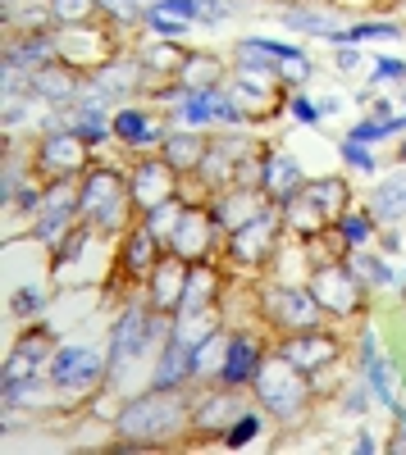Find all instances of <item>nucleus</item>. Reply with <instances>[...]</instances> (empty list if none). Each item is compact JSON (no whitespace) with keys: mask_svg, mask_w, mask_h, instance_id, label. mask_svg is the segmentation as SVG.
<instances>
[{"mask_svg":"<svg viewBox=\"0 0 406 455\" xmlns=\"http://www.w3.org/2000/svg\"><path fill=\"white\" fill-rule=\"evenodd\" d=\"M397 78H406V64H402V60H379L375 83H397Z\"/></svg>","mask_w":406,"mask_h":455,"instance_id":"obj_22","label":"nucleus"},{"mask_svg":"<svg viewBox=\"0 0 406 455\" xmlns=\"http://www.w3.org/2000/svg\"><path fill=\"white\" fill-rule=\"evenodd\" d=\"M178 287H183V274L174 269V264H160V291H156V306H165V310H169V306H183V291H178Z\"/></svg>","mask_w":406,"mask_h":455,"instance_id":"obj_12","label":"nucleus"},{"mask_svg":"<svg viewBox=\"0 0 406 455\" xmlns=\"http://www.w3.org/2000/svg\"><path fill=\"white\" fill-rule=\"evenodd\" d=\"M238 51H242V60L251 55V60H270V64H279V68L288 64L292 73H297V78H302V73L311 68V60H306L297 46H279V42H242Z\"/></svg>","mask_w":406,"mask_h":455,"instance_id":"obj_7","label":"nucleus"},{"mask_svg":"<svg viewBox=\"0 0 406 455\" xmlns=\"http://www.w3.org/2000/svg\"><path fill=\"white\" fill-rule=\"evenodd\" d=\"M297 164H292V160H270L265 164V187H270V192L274 196H283V201H292V196H297Z\"/></svg>","mask_w":406,"mask_h":455,"instance_id":"obj_10","label":"nucleus"},{"mask_svg":"<svg viewBox=\"0 0 406 455\" xmlns=\"http://www.w3.org/2000/svg\"><path fill=\"white\" fill-rule=\"evenodd\" d=\"M279 355H283L292 369L311 373V369H320V364H334L338 341H334V337H320V332H311V328H302L297 337H288V341H283Z\"/></svg>","mask_w":406,"mask_h":455,"instance_id":"obj_2","label":"nucleus"},{"mask_svg":"<svg viewBox=\"0 0 406 455\" xmlns=\"http://www.w3.org/2000/svg\"><path fill=\"white\" fill-rule=\"evenodd\" d=\"M151 28H156L160 36H169V42H174V36H183V32H188V23H183V19H174V14H160V10H151Z\"/></svg>","mask_w":406,"mask_h":455,"instance_id":"obj_21","label":"nucleus"},{"mask_svg":"<svg viewBox=\"0 0 406 455\" xmlns=\"http://www.w3.org/2000/svg\"><path fill=\"white\" fill-rule=\"evenodd\" d=\"M119 428H124L128 437H169V433L178 428V401H169V396L137 401L124 419H119Z\"/></svg>","mask_w":406,"mask_h":455,"instance_id":"obj_1","label":"nucleus"},{"mask_svg":"<svg viewBox=\"0 0 406 455\" xmlns=\"http://www.w3.org/2000/svg\"><path fill=\"white\" fill-rule=\"evenodd\" d=\"M146 347V319L142 315H124L119 332H115V355H110V364H124L128 355H142Z\"/></svg>","mask_w":406,"mask_h":455,"instance_id":"obj_8","label":"nucleus"},{"mask_svg":"<svg viewBox=\"0 0 406 455\" xmlns=\"http://www.w3.org/2000/svg\"><path fill=\"white\" fill-rule=\"evenodd\" d=\"M256 373H261V351H256V341L233 337V341H229L224 364H219V378H224L229 387H242V383H251Z\"/></svg>","mask_w":406,"mask_h":455,"instance_id":"obj_5","label":"nucleus"},{"mask_svg":"<svg viewBox=\"0 0 406 455\" xmlns=\"http://www.w3.org/2000/svg\"><path fill=\"white\" fill-rule=\"evenodd\" d=\"M197 19H201V23L224 19V5H219V0H197Z\"/></svg>","mask_w":406,"mask_h":455,"instance_id":"obj_24","label":"nucleus"},{"mask_svg":"<svg viewBox=\"0 0 406 455\" xmlns=\"http://www.w3.org/2000/svg\"><path fill=\"white\" fill-rule=\"evenodd\" d=\"M151 228H142V233L128 242V269H137V274H146V269H151Z\"/></svg>","mask_w":406,"mask_h":455,"instance_id":"obj_13","label":"nucleus"},{"mask_svg":"<svg viewBox=\"0 0 406 455\" xmlns=\"http://www.w3.org/2000/svg\"><path fill=\"white\" fill-rule=\"evenodd\" d=\"M115 132H119L124 141H146V137H156V128L146 124V114H142V109H119Z\"/></svg>","mask_w":406,"mask_h":455,"instance_id":"obj_11","label":"nucleus"},{"mask_svg":"<svg viewBox=\"0 0 406 455\" xmlns=\"http://www.w3.org/2000/svg\"><path fill=\"white\" fill-rule=\"evenodd\" d=\"M375 210H379V214H393V219H397V214L406 210V182H397V187H384V192L375 196Z\"/></svg>","mask_w":406,"mask_h":455,"instance_id":"obj_15","label":"nucleus"},{"mask_svg":"<svg viewBox=\"0 0 406 455\" xmlns=\"http://www.w3.org/2000/svg\"><path fill=\"white\" fill-rule=\"evenodd\" d=\"M292 114H297L302 124H320V114H324V109H315L306 96H297V100H292Z\"/></svg>","mask_w":406,"mask_h":455,"instance_id":"obj_23","label":"nucleus"},{"mask_svg":"<svg viewBox=\"0 0 406 455\" xmlns=\"http://www.w3.org/2000/svg\"><path fill=\"white\" fill-rule=\"evenodd\" d=\"M292 28H311V32H334V19H329V14H297V10H288L283 14Z\"/></svg>","mask_w":406,"mask_h":455,"instance_id":"obj_19","label":"nucleus"},{"mask_svg":"<svg viewBox=\"0 0 406 455\" xmlns=\"http://www.w3.org/2000/svg\"><path fill=\"white\" fill-rule=\"evenodd\" d=\"M393 132H406V119H375V124L352 128L356 141H379V137H393Z\"/></svg>","mask_w":406,"mask_h":455,"instance_id":"obj_14","label":"nucleus"},{"mask_svg":"<svg viewBox=\"0 0 406 455\" xmlns=\"http://www.w3.org/2000/svg\"><path fill=\"white\" fill-rule=\"evenodd\" d=\"M338 228H343V237H347V242H356V246H361L365 237H370V214H343V219H338Z\"/></svg>","mask_w":406,"mask_h":455,"instance_id":"obj_16","label":"nucleus"},{"mask_svg":"<svg viewBox=\"0 0 406 455\" xmlns=\"http://www.w3.org/2000/svg\"><path fill=\"white\" fill-rule=\"evenodd\" d=\"M256 433H261V419L256 414H238V424L229 428V446H247Z\"/></svg>","mask_w":406,"mask_h":455,"instance_id":"obj_18","label":"nucleus"},{"mask_svg":"<svg viewBox=\"0 0 406 455\" xmlns=\"http://www.w3.org/2000/svg\"><path fill=\"white\" fill-rule=\"evenodd\" d=\"M270 315L283 323V328H315L320 323V300L311 291H292V287H279L265 296Z\"/></svg>","mask_w":406,"mask_h":455,"instance_id":"obj_3","label":"nucleus"},{"mask_svg":"<svg viewBox=\"0 0 406 455\" xmlns=\"http://www.w3.org/2000/svg\"><path fill=\"white\" fill-rule=\"evenodd\" d=\"M338 64H343V68H361V55H356L352 46H343V51H338Z\"/></svg>","mask_w":406,"mask_h":455,"instance_id":"obj_25","label":"nucleus"},{"mask_svg":"<svg viewBox=\"0 0 406 455\" xmlns=\"http://www.w3.org/2000/svg\"><path fill=\"white\" fill-rule=\"evenodd\" d=\"M215 73H219L215 60H188V83H192L197 92H206V87L215 83Z\"/></svg>","mask_w":406,"mask_h":455,"instance_id":"obj_17","label":"nucleus"},{"mask_svg":"<svg viewBox=\"0 0 406 455\" xmlns=\"http://www.w3.org/2000/svg\"><path fill=\"white\" fill-rule=\"evenodd\" d=\"M402 160H406V146H402Z\"/></svg>","mask_w":406,"mask_h":455,"instance_id":"obj_26","label":"nucleus"},{"mask_svg":"<svg viewBox=\"0 0 406 455\" xmlns=\"http://www.w3.org/2000/svg\"><path fill=\"white\" fill-rule=\"evenodd\" d=\"M384 36H402L397 23H356L347 32H329V42L334 46H356V42H384Z\"/></svg>","mask_w":406,"mask_h":455,"instance_id":"obj_9","label":"nucleus"},{"mask_svg":"<svg viewBox=\"0 0 406 455\" xmlns=\"http://www.w3.org/2000/svg\"><path fill=\"white\" fill-rule=\"evenodd\" d=\"M51 378H55L60 387H92L96 378H101V355L96 351H83V347H64L51 360Z\"/></svg>","mask_w":406,"mask_h":455,"instance_id":"obj_4","label":"nucleus"},{"mask_svg":"<svg viewBox=\"0 0 406 455\" xmlns=\"http://www.w3.org/2000/svg\"><path fill=\"white\" fill-rule=\"evenodd\" d=\"M343 160H347V164H356V169H365V173L375 169L370 150H365V141H356V137H347V141H343Z\"/></svg>","mask_w":406,"mask_h":455,"instance_id":"obj_20","label":"nucleus"},{"mask_svg":"<svg viewBox=\"0 0 406 455\" xmlns=\"http://www.w3.org/2000/svg\"><path fill=\"white\" fill-rule=\"evenodd\" d=\"M274 219L270 214H256L242 233H238V242H233V255L238 259H265L270 255V246H274Z\"/></svg>","mask_w":406,"mask_h":455,"instance_id":"obj_6","label":"nucleus"}]
</instances>
